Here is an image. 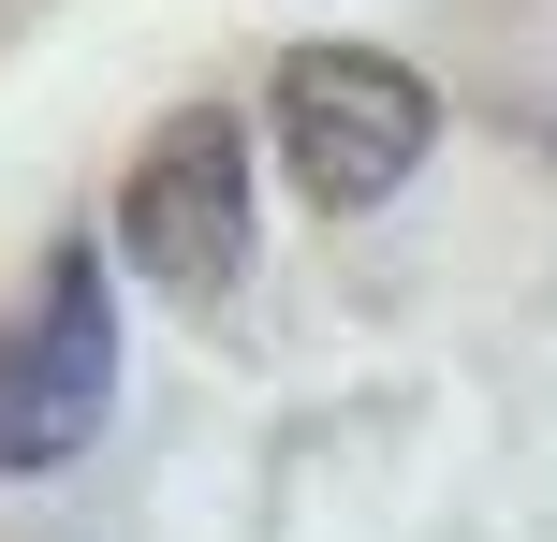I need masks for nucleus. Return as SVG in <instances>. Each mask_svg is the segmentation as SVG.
Instances as JSON below:
<instances>
[{
  "label": "nucleus",
  "mask_w": 557,
  "mask_h": 542,
  "mask_svg": "<svg viewBox=\"0 0 557 542\" xmlns=\"http://www.w3.org/2000/svg\"><path fill=\"white\" fill-rule=\"evenodd\" d=\"M264 133H278V176H294L308 205L367 220V205H396V191L425 176V147H441V88H425L396 45H294L278 88H264Z\"/></svg>",
  "instance_id": "1"
},
{
  "label": "nucleus",
  "mask_w": 557,
  "mask_h": 542,
  "mask_svg": "<svg viewBox=\"0 0 557 542\" xmlns=\"http://www.w3.org/2000/svg\"><path fill=\"white\" fill-rule=\"evenodd\" d=\"M117 411V250H45L0 308V469H74Z\"/></svg>",
  "instance_id": "2"
},
{
  "label": "nucleus",
  "mask_w": 557,
  "mask_h": 542,
  "mask_svg": "<svg viewBox=\"0 0 557 542\" xmlns=\"http://www.w3.org/2000/svg\"><path fill=\"white\" fill-rule=\"evenodd\" d=\"M117 264L147 293H176V308L235 293V264H250V133L221 103H176L133 147V176H117Z\"/></svg>",
  "instance_id": "3"
}]
</instances>
